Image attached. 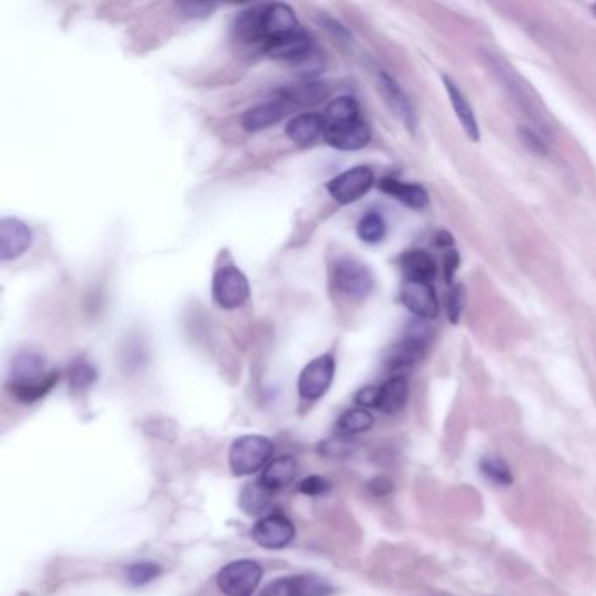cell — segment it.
Here are the masks:
<instances>
[{
	"mask_svg": "<svg viewBox=\"0 0 596 596\" xmlns=\"http://www.w3.org/2000/svg\"><path fill=\"white\" fill-rule=\"evenodd\" d=\"M273 454V443L264 435H241L230 448V467L235 476H250L263 469Z\"/></svg>",
	"mask_w": 596,
	"mask_h": 596,
	"instance_id": "6da1fadb",
	"label": "cell"
},
{
	"mask_svg": "<svg viewBox=\"0 0 596 596\" xmlns=\"http://www.w3.org/2000/svg\"><path fill=\"white\" fill-rule=\"evenodd\" d=\"M303 26L299 24L296 13L287 4H269L264 5L261 16V51L286 43L288 39L299 35Z\"/></svg>",
	"mask_w": 596,
	"mask_h": 596,
	"instance_id": "7a4b0ae2",
	"label": "cell"
},
{
	"mask_svg": "<svg viewBox=\"0 0 596 596\" xmlns=\"http://www.w3.org/2000/svg\"><path fill=\"white\" fill-rule=\"evenodd\" d=\"M263 579V567L254 560H237L217 573V586L224 596H252Z\"/></svg>",
	"mask_w": 596,
	"mask_h": 596,
	"instance_id": "3957f363",
	"label": "cell"
},
{
	"mask_svg": "<svg viewBox=\"0 0 596 596\" xmlns=\"http://www.w3.org/2000/svg\"><path fill=\"white\" fill-rule=\"evenodd\" d=\"M425 322L427 320L416 322L407 327L405 337L390 350V354L386 357L388 369L401 375V371L416 366L424 358L427 352V347H429L430 334H432Z\"/></svg>",
	"mask_w": 596,
	"mask_h": 596,
	"instance_id": "277c9868",
	"label": "cell"
},
{
	"mask_svg": "<svg viewBox=\"0 0 596 596\" xmlns=\"http://www.w3.org/2000/svg\"><path fill=\"white\" fill-rule=\"evenodd\" d=\"M214 301L224 310H237L243 307L250 296V286L243 271L233 266L217 268L212 280Z\"/></svg>",
	"mask_w": 596,
	"mask_h": 596,
	"instance_id": "5b68a950",
	"label": "cell"
},
{
	"mask_svg": "<svg viewBox=\"0 0 596 596\" xmlns=\"http://www.w3.org/2000/svg\"><path fill=\"white\" fill-rule=\"evenodd\" d=\"M336 288L350 299H364L375 287V277L366 264L354 258H341L333 266Z\"/></svg>",
	"mask_w": 596,
	"mask_h": 596,
	"instance_id": "8992f818",
	"label": "cell"
},
{
	"mask_svg": "<svg viewBox=\"0 0 596 596\" xmlns=\"http://www.w3.org/2000/svg\"><path fill=\"white\" fill-rule=\"evenodd\" d=\"M336 373V360L331 354L313 358L305 366L298 380V392L305 401H318L331 388Z\"/></svg>",
	"mask_w": 596,
	"mask_h": 596,
	"instance_id": "52a82bcc",
	"label": "cell"
},
{
	"mask_svg": "<svg viewBox=\"0 0 596 596\" xmlns=\"http://www.w3.org/2000/svg\"><path fill=\"white\" fill-rule=\"evenodd\" d=\"M375 186V171L369 167L350 168L334 179L327 184V192L333 196L334 201L341 205H348L364 198L371 188Z\"/></svg>",
	"mask_w": 596,
	"mask_h": 596,
	"instance_id": "ba28073f",
	"label": "cell"
},
{
	"mask_svg": "<svg viewBox=\"0 0 596 596\" xmlns=\"http://www.w3.org/2000/svg\"><path fill=\"white\" fill-rule=\"evenodd\" d=\"M296 528L286 514L273 513L263 516L254 528L252 539L264 549H284L294 541Z\"/></svg>",
	"mask_w": 596,
	"mask_h": 596,
	"instance_id": "9c48e42d",
	"label": "cell"
},
{
	"mask_svg": "<svg viewBox=\"0 0 596 596\" xmlns=\"http://www.w3.org/2000/svg\"><path fill=\"white\" fill-rule=\"evenodd\" d=\"M322 137L337 151H358L371 141V130L367 122L360 118L337 124H326Z\"/></svg>",
	"mask_w": 596,
	"mask_h": 596,
	"instance_id": "30bf717a",
	"label": "cell"
},
{
	"mask_svg": "<svg viewBox=\"0 0 596 596\" xmlns=\"http://www.w3.org/2000/svg\"><path fill=\"white\" fill-rule=\"evenodd\" d=\"M399 296L405 308L422 320H432L439 313V301L432 284L405 278Z\"/></svg>",
	"mask_w": 596,
	"mask_h": 596,
	"instance_id": "8fae6325",
	"label": "cell"
},
{
	"mask_svg": "<svg viewBox=\"0 0 596 596\" xmlns=\"http://www.w3.org/2000/svg\"><path fill=\"white\" fill-rule=\"evenodd\" d=\"M32 230L18 217H4L0 220V258L2 261H11L30 249Z\"/></svg>",
	"mask_w": 596,
	"mask_h": 596,
	"instance_id": "7c38bea8",
	"label": "cell"
},
{
	"mask_svg": "<svg viewBox=\"0 0 596 596\" xmlns=\"http://www.w3.org/2000/svg\"><path fill=\"white\" fill-rule=\"evenodd\" d=\"M380 90H382V95L385 102H386V105L396 114V118L401 121L407 130L415 132V128H416L415 107H413L411 100L405 95V90L397 84V81L392 75L382 72L380 73Z\"/></svg>",
	"mask_w": 596,
	"mask_h": 596,
	"instance_id": "4fadbf2b",
	"label": "cell"
},
{
	"mask_svg": "<svg viewBox=\"0 0 596 596\" xmlns=\"http://www.w3.org/2000/svg\"><path fill=\"white\" fill-rule=\"evenodd\" d=\"M290 109L292 107L287 105L286 102H282L280 98H273L266 103L245 111L241 116V126L247 132H261L266 128H271L278 121L284 120Z\"/></svg>",
	"mask_w": 596,
	"mask_h": 596,
	"instance_id": "5bb4252c",
	"label": "cell"
},
{
	"mask_svg": "<svg viewBox=\"0 0 596 596\" xmlns=\"http://www.w3.org/2000/svg\"><path fill=\"white\" fill-rule=\"evenodd\" d=\"M443 83H445L446 93L450 96V103L454 107V114L460 121L465 135L469 137V141L479 142L481 133H479V126H477L476 114L473 111V105L469 103V100L462 93V90L458 88V84L454 83L452 77L443 75Z\"/></svg>",
	"mask_w": 596,
	"mask_h": 596,
	"instance_id": "9a60e30c",
	"label": "cell"
},
{
	"mask_svg": "<svg viewBox=\"0 0 596 596\" xmlns=\"http://www.w3.org/2000/svg\"><path fill=\"white\" fill-rule=\"evenodd\" d=\"M60 380V373L58 371H48L46 375L34 378V380H26V382L7 383V390L9 394L24 405H34L41 399H44L49 392L54 388V385Z\"/></svg>",
	"mask_w": 596,
	"mask_h": 596,
	"instance_id": "2e32d148",
	"label": "cell"
},
{
	"mask_svg": "<svg viewBox=\"0 0 596 596\" xmlns=\"http://www.w3.org/2000/svg\"><path fill=\"white\" fill-rule=\"evenodd\" d=\"M329 96V88L324 83H299L278 90L277 98L290 107H313Z\"/></svg>",
	"mask_w": 596,
	"mask_h": 596,
	"instance_id": "e0dca14e",
	"label": "cell"
},
{
	"mask_svg": "<svg viewBox=\"0 0 596 596\" xmlns=\"http://www.w3.org/2000/svg\"><path fill=\"white\" fill-rule=\"evenodd\" d=\"M380 190L413 210H424L425 207H429V192L420 184H407L403 181L386 177L380 181Z\"/></svg>",
	"mask_w": 596,
	"mask_h": 596,
	"instance_id": "ac0fdd59",
	"label": "cell"
},
{
	"mask_svg": "<svg viewBox=\"0 0 596 596\" xmlns=\"http://www.w3.org/2000/svg\"><path fill=\"white\" fill-rule=\"evenodd\" d=\"M409 397V385L405 380V375H394L386 382L378 386V399H376V407L385 415H394L399 413Z\"/></svg>",
	"mask_w": 596,
	"mask_h": 596,
	"instance_id": "d6986e66",
	"label": "cell"
},
{
	"mask_svg": "<svg viewBox=\"0 0 596 596\" xmlns=\"http://www.w3.org/2000/svg\"><path fill=\"white\" fill-rule=\"evenodd\" d=\"M324 116L317 112H303L294 116L292 120L287 122V137L292 142L299 145H308V143L317 141L320 135H324Z\"/></svg>",
	"mask_w": 596,
	"mask_h": 596,
	"instance_id": "ffe728a7",
	"label": "cell"
},
{
	"mask_svg": "<svg viewBox=\"0 0 596 596\" xmlns=\"http://www.w3.org/2000/svg\"><path fill=\"white\" fill-rule=\"evenodd\" d=\"M264 5H256L249 7L247 11L239 13L233 24V34L237 41L252 46V48L261 49V16H263Z\"/></svg>",
	"mask_w": 596,
	"mask_h": 596,
	"instance_id": "44dd1931",
	"label": "cell"
},
{
	"mask_svg": "<svg viewBox=\"0 0 596 596\" xmlns=\"http://www.w3.org/2000/svg\"><path fill=\"white\" fill-rule=\"evenodd\" d=\"M298 473V464L292 456H278L264 467L259 481L271 492H278L288 486Z\"/></svg>",
	"mask_w": 596,
	"mask_h": 596,
	"instance_id": "7402d4cb",
	"label": "cell"
},
{
	"mask_svg": "<svg viewBox=\"0 0 596 596\" xmlns=\"http://www.w3.org/2000/svg\"><path fill=\"white\" fill-rule=\"evenodd\" d=\"M401 269L405 273V280H416V282H427L437 275V264L432 259V256L424 250H409L401 258Z\"/></svg>",
	"mask_w": 596,
	"mask_h": 596,
	"instance_id": "603a6c76",
	"label": "cell"
},
{
	"mask_svg": "<svg viewBox=\"0 0 596 596\" xmlns=\"http://www.w3.org/2000/svg\"><path fill=\"white\" fill-rule=\"evenodd\" d=\"M271 502H273V492L268 490L259 479L245 484L239 493V507L245 514L250 516H258L266 509H269Z\"/></svg>",
	"mask_w": 596,
	"mask_h": 596,
	"instance_id": "cb8c5ba5",
	"label": "cell"
},
{
	"mask_svg": "<svg viewBox=\"0 0 596 596\" xmlns=\"http://www.w3.org/2000/svg\"><path fill=\"white\" fill-rule=\"evenodd\" d=\"M46 373L48 371H46L44 357H41L39 354H34V352H22L13 360L9 383L34 380V378H39Z\"/></svg>",
	"mask_w": 596,
	"mask_h": 596,
	"instance_id": "d4e9b609",
	"label": "cell"
},
{
	"mask_svg": "<svg viewBox=\"0 0 596 596\" xmlns=\"http://www.w3.org/2000/svg\"><path fill=\"white\" fill-rule=\"evenodd\" d=\"M375 425V416L369 413V409L364 407H354L345 411L337 422H336V430L339 435H357L362 432H367Z\"/></svg>",
	"mask_w": 596,
	"mask_h": 596,
	"instance_id": "484cf974",
	"label": "cell"
},
{
	"mask_svg": "<svg viewBox=\"0 0 596 596\" xmlns=\"http://www.w3.org/2000/svg\"><path fill=\"white\" fill-rule=\"evenodd\" d=\"M322 116L326 124L360 120V105L354 96H337L329 102Z\"/></svg>",
	"mask_w": 596,
	"mask_h": 596,
	"instance_id": "4316f807",
	"label": "cell"
},
{
	"mask_svg": "<svg viewBox=\"0 0 596 596\" xmlns=\"http://www.w3.org/2000/svg\"><path fill=\"white\" fill-rule=\"evenodd\" d=\"M479 473L497 486H511L514 481L509 464L499 454H484L479 460Z\"/></svg>",
	"mask_w": 596,
	"mask_h": 596,
	"instance_id": "83f0119b",
	"label": "cell"
},
{
	"mask_svg": "<svg viewBox=\"0 0 596 596\" xmlns=\"http://www.w3.org/2000/svg\"><path fill=\"white\" fill-rule=\"evenodd\" d=\"M358 239L364 243L375 245L386 237V222L378 212H367L357 224Z\"/></svg>",
	"mask_w": 596,
	"mask_h": 596,
	"instance_id": "f1b7e54d",
	"label": "cell"
},
{
	"mask_svg": "<svg viewBox=\"0 0 596 596\" xmlns=\"http://www.w3.org/2000/svg\"><path fill=\"white\" fill-rule=\"evenodd\" d=\"M163 572L161 565L154 562H137L126 567V581L132 586H145L152 581H156Z\"/></svg>",
	"mask_w": 596,
	"mask_h": 596,
	"instance_id": "f546056e",
	"label": "cell"
},
{
	"mask_svg": "<svg viewBox=\"0 0 596 596\" xmlns=\"http://www.w3.org/2000/svg\"><path fill=\"white\" fill-rule=\"evenodd\" d=\"M96 369L86 358H77L69 369V383L73 390H86L96 382Z\"/></svg>",
	"mask_w": 596,
	"mask_h": 596,
	"instance_id": "4dcf8cb0",
	"label": "cell"
},
{
	"mask_svg": "<svg viewBox=\"0 0 596 596\" xmlns=\"http://www.w3.org/2000/svg\"><path fill=\"white\" fill-rule=\"evenodd\" d=\"M259 596H305L301 575H288L271 581Z\"/></svg>",
	"mask_w": 596,
	"mask_h": 596,
	"instance_id": "1f68e13d",
	"label": "cell"
},
{
	"mask_svg": "<svg viewBox=\"0 0 596 596\" xmlns=\"http://www.w3.org/2000/svg\"><path fill=\"white\" fill-rule=\"evenodd\" d=\"M354 445L352 439H348L347 435H339L336 439H327L324 443H320L318 452L324 456H347L352 454Z\"/></svg>",
	"mask_w": 596,
	"mask_h": 596,
	"instance_id": "d6a6232c",
	"label": "cell"
},
{
	"mask_svg": "<svg viewBox=\"0 0 596 596\" xmlns=\"http://www.w3.org/2000/svg\"><path fill=\"white\" fill-rule=\"evenodd\" d=\"M299 492L308 497H324L331 492V483L322 476H310L299 483Z\"/></svg>",
	"mask_w": 596,
	"mask_h": 596,
	"instance_id": "836d02e7",
	"label": "cell"
},
{
	"mask_svg": "<svg viewBox=\"0 0 596 596\" xmlns=\"http://www.w3.org/2000/svg\"><path fill=\"white\" fill-rule=\"evenodd\" d=\"M465 301H467V296H465V287L454 286L452 294H450V299H448V317H450V322L452 324H458L462 313H464V308H465Z\"/></svg>",
	"mask_w": 596,
	"mask_h": 596,
	"instance_id": "e575fe53",
	"label": "cell"
},
{
	"mask_svg": "<svg viewBox=\"0 0 596 596\" xmlns=\"http://www.w3.org/2000/svg\"><path fill=\"white\" fill-rule=\"evenodd\" d=\"M520 139H522V142H523L526 149H530L535 154H546L548 152V145L541 139V135L535 133L533 130L526 128V126L520 128Z\"/></svg>",
	"mask_w": 596,
	"mask_h": 596,
	"instance_id": "d590c367",
	"label": "cell"
},
{
	"mask_svg": "<svg viewBox=\"0 0 596 596\" xmlns=\"http://www.w3.org/2000/svg\"><path fill=\"white\" fill-rule=\"evenodd\" d=\"M179 9L190 18H205L214 11L215 4H209V2H182V4H179Z\"/></svg>",
	"mask_w": 596,
	"mask_h": 596,
	"instance_id": "8d00e7d4",
	"label": "cell"
},
{
	"mask_svg": "<svg viewBox=\"0 0 596 596\" xmlns=\"http://www.w3.org/2000/svg\"><path fill=\"white\" fill-rule=\"evenodd\" d=\"M367 490L373 497H388L394 492V483L388 477L378 476L367 483Z\"/></svg>",
	"mask_w": 596,
	"mask_h": 596,
	"instance_id": "74e56055",
	"label": "cell"
},
{
	"mask_svg": "<svg viewBox=\"0 0 596 596\" xmlns=\"http://www.w3.org/2000/svg\"><path fill=\"white\" fill-rule=\"evenodd\" d=\"M376 399H378V386H364L360 388L356 396V403L358 407L369 409V407H376Z\"/></svg>",
	"mask_w": 596,
	"mask_h": 596,
	"instance_id": "f35d334b",
	"label": "cell"
},
{
	"mask_svg": "<svg viewBox=\"0 0 596 596\" xmlns=\"http://www.w3.org/2000/svg\"><path fill=\"white\" fill-rule=\"evenodd\" d=\"M445 277L448 282L454 280V273L458 269V264H460V256L458 252L454 250V249H448V252L445 254Z\"/></svg>",
	"mask_w": 596,
	"mask_h": 596,
	"instance_id": "ab89813d",
	"label": "cell"
},
{
	"mask_svg": "<svg viewBox=\"0 0 596 596\" xmlns=\"http://www.w3.org/2000/svg\"><path fill=\"white\" fill-rule=\"evenodd\" d=\"M324 24L327 26V30L333 34L336 39H339V41H343V43H350V41H352L350 32L347 30V26H343L339 22H336L333 18H326V20H324Z\"/></svg>",
	"mask_w": 596,
	"mask_h": 596,
	"instance_id": "60d3db41",
	"label": "cell"
},
{
	"mask_svg": "<svg viewBox=\"0 0 596 596\" xmlns=\"http://www.w3.org/2000/svg\"><path fill=\"white\" fill-rule=\"evenodd\" d=\"M435 241H437V245L439 247H452L454 245V239H452V235H448L446 231H441V233H437V237H435Z\"/></svg>",
	"mask_w": 596,
	"mask_h": 596,
	"instance_id": "b9f144b4",
	"label": "cell"
},
{
	"mask_svg": "<svg viewBox=\"0 0 596 596\" xmlns=\"http://www.w3.org/2000/svg\"><path fill=\"white\" fill-rule=\"evenodd\" d=\"M593 15H595V18H596V4L595 5H593Z\"/></svg>",
	"mask_w": 596,
	"mask_h": 596,
	"instance_id": "7bdbcfd3",
	"label": "cell"
}]
</instances>
